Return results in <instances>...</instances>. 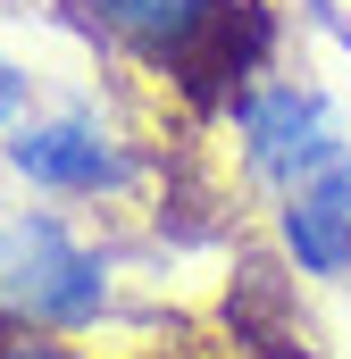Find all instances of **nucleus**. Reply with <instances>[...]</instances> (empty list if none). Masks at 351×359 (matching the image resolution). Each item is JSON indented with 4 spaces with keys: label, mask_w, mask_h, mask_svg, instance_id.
<instances>
[{
    "label": "nucleus",
    "mask_w": 351,
    "mask_h": 359,
    "mask_svg": "<svg viewBox=\"0 0 351 359\" xmlns=\"http://www.w3.org/2000/svg\"><path fill=\"white\" fill-rule=\"evenodd\" d=\"M0 301L34 326H84L100 309V259L67 243V226L34 217L0 243Z\"/></svg>",
    "instance_id": "f257e3e1"
},
{
    "label": "nucleus",
    "mask_w": 351,
    "mask_h": 359,
    "mask_svg": "<svg viewBox=\"0 0 351 359\" xmlns=\"http://www.w3.org/2000/svg\"><path fill=\"white\" fill-rule=\"evenodd\" d=\"M251 0H84L92 25L176 67H234V17Z\"/></svg>",
    "instance_id": "f03ea898"
},
{
    "label": "nucleus",
    "mask_w": 351,
    "mask_h": 359,
    "mask_svg": "<svg viewBox=\"0 0 351 359\" xmlns=\"http://www.w3.org/2000/svg\"><path fill=\"white\" fill-rule=\"evenodd\" d=\"M243 151H251V168L276 176L284 192H301L310 176H326L335 159H343V142H335V126H326V100L301 84H267L243 100Z\"/></svg>",
    "instance_id": "7ed1b4c3"
},
{
    "label": "nucleus",
    "mask_w": 351,
    "mask_h": 359,
    "mask_svg": "<svg viewBox=\"0 0 351 359\" xmlns=\"http://www.w3.org/2000/svg\"><path fill=\"white\" fill-rule=\"evenodd\" d=\"M8 159H17V176L42 184V192H109V184L126 176L117 142H109L92 117H51V126H25V134L8 142Z\"/></svg>",
    "instance_id": "20e7f679"
},
{
    "label": "nucleus",
    "mask_w": 351,
    "mask_h": 359,
    "mask_svg": "<svg viewBox=\"0 0 351 359\" xmlns=\"http://www.w3.org/2000/svg\"><path fill=\"white\" fill-rule=\"evenodd\" d=\"M284 234H293L301 268H318V276H343L351 268V151L326 168V176H310L301 192H293Z\"/></svg>",
    "instance_id": "39448f33"
},
{
    "label": "nucleus",
    "mask_w": 351,
    "mask_h": 359,
    "mask_svg": "<svg viewBox=\"0 0 351 359\" xmlns=\"http://www.w3.org/2000/svg\"><path fill=\"white\" fill-rule=\"evenodd\" d=\"M0 359H76V351H59V343H34V334H0Z\"/></svg>",
    "instance_id": "423d86ee"
},
{
    "label": "nucleus",
    "mask_w": 351,
    "mask_h": 359,
    "mask_svg": "<svg viewBox=\"0 0 351 359\" xmlns=\"http://www.w3.org/2000/svg\"><path fill=\"white\" fill-rule=\"evenodd\" d=\"M17 109H25V76H17V67H8V59H0V126H8V117H17Z\"/></svg>",
    "instance_id": "0eeeda50"
}]
</instances>
